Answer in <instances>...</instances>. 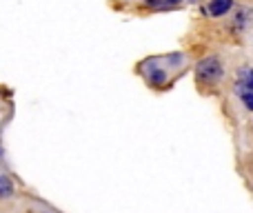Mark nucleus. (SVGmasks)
Instances as JSON below:
<instances>
[{"instance_id":"0eeeda50","label":"nucleus","mask_w":253,"mask_h":213,"mask_svg":"<svg viewBox=\"0 0 253 213\" xmlns=\"http://www.w3.org/2000/svg\"><path fill=\"white\" fill-rule=\"evenodd\" d=\"M144 2H147L149 7H160V4H162V0H144Z\"/></svg>"},{"instance_id":"20e7f679","label":"nucleus","mask_w":253,"mask_h":213,"mask_svg":"<svg viewBox=\"0 0 253 213\" xmlns=\"http://www.w3.org/2000/svg\"><path fill=\"white\" fill-rule=\"evenodd\" d=\"M13 196V182L7 175H0V200H7Z\"/></svg>"},{"instance_id":"6e6552de","label":"nucleus","mask_w":253,"mask_h":213,"mask_svg":"<svg viewBox=\"0 0 253 213\" xmlns=\"http://www.w3.org/2000/svg\"><path fill=\"white\" fill-rule=\"evenodd\" d=\"M165 2H169V4H178V2H182V0H165Z\"/></svg>"},{"instance_id":"f257e3e1","label":"nucleus","mask_w":253,"mask_h":213,"mask_svg":"<svg viewBox=\"0 0 253 213\" xmlns=\"http://www.w3.org/2000/svg\"><path fill=\"white\" fill-rule=\"evenodd\" d=\"M196 74H198V78L205 80V83H215V80H220L224 76V69H222V62H220L218 58L209 56V58L198 62Z\"/></svg>"},{"instance_id":"7ed1b4c3","label":"nucleus","mask_w":253,"mask_h":213,"mask_svg":"<svg viewBox=\"0 0 253 213\" xmlns=\"http://www.w3.org/2000/svg\"><path fill=\"white\" fill-rule=\"evenodd\" d=\"M147 78L151 85H162V83H167V78H169V71L162 69V67H153L151 71H147Z\"/></svg>"},{"instance_id":"39448f33","label":"nucleus","mask_w":253,"mask_h":213,"mask_svg":"<svg viewBox=\"0 0 253 213\" xmlns=\"http://www.w3.org/2000/svg\"><path fill=\"white\" fill-rule=\"evenodd\" d=\"M242 102H245V107L249 109V111H253V91L242 93Z\"/></svg>"},{"instance_id":"423d86ee","label":"nucleus","mask_w":253,"mask_h":213,"mask_svg":"<svg viewBox=\"0 0 253 213\" xmlns=\"http://www.w3.org/2000/svg\"><path fill=\"white\" fill-rule=\"evenodd\" d=\"M245 85H247V89H249V91H253V69L251 71L245 69Z\"/></svg>"},{"instance_id":"f03ea898","label":"nucleus","mask_w":253,"mask_h":213,"mask_svg":"<svg viewBox=\"0 0 253 213\" xmlns=\"http://www.w3.org/2000/svg\"><path fill=\"white\" fill-rule=\"evenodd\" d=\"M231 7H233V0H211L209 2V13L218 18V16H224Z\"/></svg>"}]
</instances>
